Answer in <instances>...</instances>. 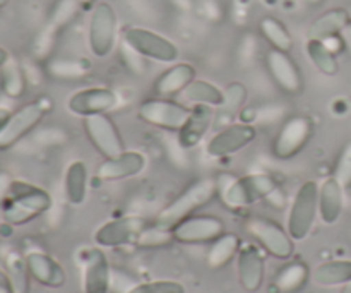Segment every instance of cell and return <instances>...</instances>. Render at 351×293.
<instances>
[{
    "mask_svg": "<svg viewBox=\"0 0 351 293\" xmlns=\"http://www.w3.org/2000/svg\"><path fill=\"white\" fill-rule=\"evenodd\" d=\"M51 208V198L47 191L23 180H14L9 196L2 206L5 223L21 226L31 223Z\"/></svg>",
    "mask_w": 351,
    "mask_h": 293,
    "instance_id": "1",
    "label": "cell"
},
{
    "mask_svg": "<svg viewBox=\"0 0 351 293\" xmlns=\"http://www.w3.org/2000/svg\"><path fill=\"white\" fill-rule=\"evenodd\" d=\"M278 191V184L267 174H249L218 184V194L230 209H243L267 199Z\"/></svg>",
    "mask_w": 351,
    "mask_h": 293,
    "instance_id": "2",
    "label": "cell"
},
{
    "mask_svg": "<svg viewBox=\"0 0 351 293\" xmlns=\"http://www.w3.org/2000/svg\"><path fill=\"white\" fill-rule=\"evenodd\" d=\"M216 192H218V182L213 180V178H201V180H195L194 184L189 185L184 192H182L178 198H175L163 211L158 215L156 225L161 228L171 230L177 223H180L182 220L189 218V216L194 215L199 208L206 206L208 202H211V199L215 198Z\"/></svg>",
    "mask_w": 351,
    "mask_h": 293,
    "instance_id": "3",
    "label": "cell"
},
{
    "mask_svg": "<svg viewBox=\"0 0 351 293\" xmlns=\"http://www.w3.org/2000/svg\"><path fill=\"white\" fill-rule=\"evenodd\" d=\"M319 216V185L307 180L298 187L290 211H288L287 230L295 242H302L311 235Z\"/></svg>",
    "mask_w": 351,
    "mask_h": 293,
    "instance_id": "4",
    "label": "cell"
},
{
    "mask_svg": "<svg viewBox=\"0 0 351 293\" xmlns=\"http://www.w3.org/2000/svg\"><path fill=\"white\" fill-rule=\"evenodd\" d=\"M123 45L147 60L161 64H175L180 55L178 47L163 34L143 26H127L122 31Z\"/></svg>",
    "mask_w": 351,
    "mask_h": 293,
    "instance_id": "5",
    "label": "cell"
},
{
    "mask_svg": "<svg viewBox=\"0 0 351 293\" xmlns=\"http://www.w3.org/2000/svg\"><path fill=\"white\" fill-rule=\"evenodd\" d=\"M51 103L48 98H38L26 103L10 113L9 120L0 132V151H7L16 146L29 132H33L41 120L50 112Z\"/></svg>",
    "mask_w": 351,
    "mask_h": 293,
    "instance_id": "6",
    "label": "cell"
},
{
    "mask_svg": "<svg viewBox=\"0 0 351 293\" xmlns=\"http://www.w3.org/2000/svg\"><path fill=\"white\" fill-rule=\"evenodd\" d=\"M117 31L119 19L112 3H95L88 24V45L96 58H105L112 54L117 45Z\"/></svg>",
    "mask_w": 351,
    "mask_h": 293,
    "instance_id": "7",
    "label": "cell"
},
{
    "mask_svg": "<svg viewBox=\"0 0 351 293\" xmlns=\"http://www.w3.org/2000/svg\"><path fill=\"white\" fill-rule=\"evenodd\" d=\"M245 230L269 256L288 261L295 254V240L280 223L263 216H254L245 223Z\"/></svg>",
    "mask_w": 351,
    "mask_h": 293,
    "instance_id": "8",
    "label": "cell"
},
{
    "mask_svg": "<svg viewBox=\"0 0 351 293\" xmlns=\"http://www.w3.org/2000/svg\"><path fill=\"white\" fill-rule=\"evenodd\" d=\"M191 108L171 98H147L137 108V117L147 126L178 132L187 120Z\"/></svg>",
    "mask_w": 351,
    "mask_h": 293,
    "instance_id": "9",
    "label": "cell"
},
{
    "mask_svg": "<svg viewBox=\"0 0 351 293\" xmlns=\"http://www.w3.org/2000/svg\"><path fill=\"white\" fill-rule=\"evenodd\" d=\"M312 134H314V122L311 120V117H290L274 136L271 151L278 160H290L307 146Z\"/></svg>",
    "mask_w": 351,
    "mask_h": 293,
    "instance_id": "10",
    "label": "cell"
},
{
    "mask_svg": "<svg viewBox=\"0 0 351 293\" xmlns=\"http://www.w3.org/2000/svg\"><path fill=\"white\" fill-rule=\"evenodd\" d=\"M84 129L86 134H88L89 143L105 160L119 156L120 153L125 151L122 134H120L119 127L115 126V122H113L108 113L86 117Z\"/></svg>",
    "mask_w": 351,
    "mask_h": 293,
    "instance_id": "11",
    "label": "cell"
},
{
    "mask_svg": "<svg viewBox=\"0 0 351 293\" xmlns=\"http://www.w3.org/2000/svg\"><path fill=\"white\" fill-rule=\"evenodd\" d=\"M223 233H225V222L211 215H192L171 228V237L175 242L187 244V246L211 244Z\"/></svg>",
    "mask_w": 351,
    "mask_h": 293,
    "instance_id": "12",
    "label": "cell"
},
{
    "mask_svg": "<svg viewBox=\"0 0 351 293\" xmlns=\"http://www.w3.org/2000/svg\"><path fill=\"white\" fill-rule=\"evenodd\" d=\"M257 129L249 122L230 124L216 132L206 144V153L211 158H228L245 150L256 141Z\"/></svg>",
    "mask_w": 351,
    "mask_h": 293,
    "instance_id": "13",
    "label": "cell"
},
{
    "mask_svg": "<svg viewBox=\"0 0 351 293\" xmlns=\"http://www.w3.org/2000/svg\"><path fill=\"white\" fill-rule=\"evenodd\" d=\"M82 288L84 293H110L112 266L101 247H91L81 253Z\"/></svg>",
    "mask_w": 351,
    "mask_h": 293,
    "instance_id": "14",
    "label": "cell"
},
{
    "mask_svg": "<svg viewBox=\"0 0 351 293\" xmlns=\"http://www.w3.org/2000/svg\"><path fill=\"white\" fill-rule=\"evenodd\" d=\"M147 226L146 220L141 216H122V218L110 220L103 223L95 233V242L98 247L105 249H115V247L127 246L130 242H136Z\"/></svg>",
    "mask_w": 351,
    "mask_h": 293,
    "instance_id": "15",
    "label": "cell"
},
{
    "mask_svg": "<svg viewBox=\"0 0 351 293\" xmlns=\"http://www.w3.org/2000/svg\"><path fill=\"white\" fill-rule=\"evenodd\" d=\"M119 103L115 91L110 88H84L75 91L67 99V108L72 115L75 117H93L99 115V113H108Z\"/></svg>",
    "mask_w": 351,
    "mask_h": 293,
    "instance_id": "16",
    "label": "cell"
},
{
    "mask_svg": "<svg viewBox=\"0 0 351 293\" xmlns=\"http://www.w3.org/2000/svg\"><path fill=\"white\" fill-rule=\"evenodd\" d=\"M266 67L273 81L281 91L288 95H298L304 88V78L297 62L290 57V51L271 48L266 54Z\"/></svg>",
    "mask_w": 351,
    "mask_h": 293,
    "instance_id": "17",
    "label": "cell"
},
{
    "mask_svg": "<svg viewBox=\"0 0 351 293\" xmlns=\"http://www.w3.org/2000/svg\"><path fill=\"white\" fill-rule=\"evenodd\" d=\"M237 270H239L240 285L245 292L256 293L261 290L264 283V274H266V263L259 247L252 244H245L240 247V253L237 256Z\"/></svg>",
    "mask_w": 351,
    "mask_h": 293,
    "instance_id": "18",
    "label": "cell"
},
{
    "mask_svg": "<svg viewBox=\"0 0 351 293\" xmlns=\"http://www.w3.org/2000/svg\"><path fill=\"white\" fill-rule=\"evenodd\" d=\"M146 156L141 151H123L119 156L105 160L98 167L96 177L103 182H117L136 177L146 168Z\"/></svg>",
    "mask_w": 351,
    "mask_h": 293,
    "instance_id": "19",
    "label": "cell"
},
{
    "mask_svg": "<svg viewBox=\"0 0 351 293\" xmlns=\"http://www.w3.org/2000/svg\"><path fill=\"white\" fill-rule=\"evenodd\" d=\"M27 271H29L31 280L43 285L48 288H60L67 281V274L62 264L47 253L41 250H31L26 254Z\"/></svg>",
    "mask_w": 351,
    "mask_h": 293,
    "instance_id": "20",
    "label": "cell"
},
{
    "mask_svg": "<svg viewBox=\"0 0 351 293\" xmlns=\"http://www.w3.org/2000/svg\"><path fill=\"white\" fill-rule=\"evenodd\" d=\"M215 120V108L206 105H194L191 106L187 120L178 130V144L184 150H194L195 146L202 143L206 134L209 132Z\"/></svg>",
    "mask_w": 351,
    "mask_h": 293,
    "instance_id": "21",
    "label": "cell"
},
{
    "mask_svg": "<svg viewBox=\"0 0 351 293\" xmlns=\"http://www.w3.org/2000/svg\"><path fill=\"white\" fill-rule=\"evenodd\" d=\"M345 209V187L335 177H328L319 185V218L326 225H335Z\"/></svg>",
    "mask_w": 351,
    "mask_h": 293,
    "instance_id": "22",
    "label": "cell"
},
{
    "mask_svg": "<svg viewBox=\"0 0 351 293\" xmlns=\"http://www.w3.org/2000/svg\"><path fill=\"white\" fill-rule=\"evenodd\" d=\"M195 67L187 62L171 64L154 82V93L161 98H173L180 96V93L195 79Z\"/></svg>",
    "mask_w": 351,
    "mask_h": 293,
    "instance_id": "23",
    "label": "cell"
},
{
    "mask_svg": "<svg viewBox=\"0 0 351 293\" xmlns=\"http://www.w3.org/2000/svg\"><path fill=\"white\" fill-rule=\"evenodd\" d=\"M350 14L348 10L343 7H335V9L326 10L324 14L317 17L314 23L308 26L307 31V40H329V38L339 36L345 33L346 24L350 23Z\"/></svg>",
    "mask_w": 351,
    "mask_h": 293,
    "instance_id": "24",
    "label": "cell"
},
{
    "mask_svg": "<svg viewBox=\"0 0 351 293\" xmlns=\"http://www.w3.org/2000/svg\"><path fill=\"white\" fill-rule=\"evenodd\" d=\"M88 167L82 160H74L69 163L64 175V194L69 204L81 206L88 194Z\"/></svg>",
    "mask_w": 351,
    "mask_h": 293,
    "instance_id": "25",
    "label": "cell"
},
{
    "mask_svg": "<svg viewBox=\"0 0 351 293\" xmlns=\"http://www.w3.org/2000/svg\"><path fill=\"white\" fill-rule=\"evenodd\" d=\"M182 102L189 103V105H206V106H223L225 102V95H223V89H219L218 86L213 84L211 81H206V79H194L184 91L180 93Z\"/></svg>",
    "mask_w": 351,
    "mask_h": 293,
    "instance_id": "26",
    "label": "cell"
},
{
    "mask_svg": "<svg viewBox=\"0 0 351 293\" xmlns=\"http://www.w3.org/2000/svg\"><path fill=\"white\" fill-rule=\"evenodd\" d=\"M312 280L319 287H343L351 281V261H326L315 268L314 273H312Z\"/></svg>",
    "mask_w": 351,
    "mask_h": 293,
    "instance_id": "27",
    "label": "cell"
},
{
    "mask_svg": "<svg viewBox=\"0 0 351 293\" xmlns=\"http://www.w3.org/2000/svg\"><path fill=\"white\" fill-rule=\"evenodd\" d=\"M240 247H242L240 237L237 235V233L225 232L221 237H218L215 242H211L206 261H208V264L213 270L225 268L230 261H233L239 256Z\"/></svg>",
    "mask_w": 351,
    "mask_h": 293,
    "instance_id": "28",
    "label": "cell"
},
{
    "mask_svg": "<svg viewBox=\"0 0 351 293\" xmlns=\"http://www.w3.org/2000/svg\"><path fill=\"white\" fill-rule=\"evenodd\" d=\"M26 86L27 82L23 67L19 65V62L10 57L0 69V89L7 98L19 99L26 93Z\"/></svg>",
    "mask_w": 351,
    "mask_h": 293,
    "instance_id": "29",
    "label": "cell"
},
{
    "mask_svg": "<svg viewBox=\"0 0 351 293\" xmlns=\"http://www.w3.org/2000/svg\"><path fill=\"white\" fill-rule=\"evenodd\" d=\"M305 51H307V57L311 58L312 64L315 65L321 74L332 78L339 72V62L338 55L321 40H307L305 45Z\"/></svg>",
    "mask_w": 351,
    "mask_h": 293,
    "instance_id": "30",
    "label": "cell"
},
{
    "mask_svg": "<svg viewBox=\"0 0 351 293\" xmlns=\"http://www.w3.org/2000/svg\"><path fill=\"white\" fill-rule=\"evenodd\" d=\"M259 31L264 40L271 45V48L281 51H290L293 48V36L288 27L280 19L273 16H266L261 19Z\"/></svg>",
    "mask_w": 351,
    "mask_h": 293,
    "instance_id": "31",
    "label": "cell"
},
{
    "mask_svg": "<svg viewBox=\"0 0 351 293\" xmlns=\"http://www.w3.org/2000/svg\"><path fill=\"white\" fill-rule=\"evenodd\" d=\"M311 278V270L305 263H288L281 268L276 277V288L281 293H293L304 288L307 280Z\"/></svg>",
    "mask_w": 351,
    "mask_h": 293,
    "instance_id": "32",
    "label": "cell"
},
{
    "mask_svg": "<svg viewBox=\"0 0 351 293\" xmlns=\"http://www.w3.org/2000/svg\"><path fill=\"white\" fill-rule=\"evenodd\" d=\"M5 273L9 277L12 293H29V271H27L26 257H21L17 253H10L5 257Z\"/></svg>",
    "mask_w": 351,
    "mask_h": 293,
    "instance_id": "33",
    "label": "cell"
},
{
    "mask_svg": "<svg viewBox=\"0 0 351 293\" xmlns=\"http://www.w3.org/2000/svg\"><path fill=\"white\" fill-rule=\"evenodd\" d=\"M89 62L81 58H53L47 64L48 74L57 79H79L89 74Z\"/></svg>",
    "mask_w": 351,
    "mask_h": 293,
    "instance_id": "34",
    "label": "cell"
},
{
    "mask_svg": "<svg viewBox=\"0 0 351 293\" xmlns=\"http://www.w3.org/2000/svg\"><path fill=\"white\" fill-rule=\"evenodd\" d=\"M79 9H82V7L77 0H57L50 12V21H48L50 31H57L67 26L74 19L75 14L79 12Z\"/></svg>",
    "mask_w": 351,
    "mask_h": 293,
    "instance_id": "35",
    "label": "cell"
},
{
    "mask_svg": "<svg viewBox=\"0 0 351 293\" xmlns=\"http://www.w3.org/2000/svg\"><path fill=\"white\" fill-rule=\"evenodd\" d=\"M173 237H171V230L161 228L154 223L153 226L147 225L146 228L141 232V235L137 237V240L134 244L143 249H154V247H163L167 246L168 242H171Z\"/></svg>",
    "mask_w": 351,
    "mask_h": 293,
    "instance_id": "36",
    "label": "cell"
},
{
    "mask_svg": "<svg viewBox=\"0 0 351 293\" xmlns=\"http://www.w3.org/2000/svg\"><path fill=\"white\" fill-rule=\"evenodd\" d=\"M129 293H185V287L175 280H154L136 283Z\"/></svg>",
    "mask_w": 351,
    "mask_h": 293,
    "instance_id": "37",
    "label": "cell"
},
{
    "mask_svg": "<svg viewBox=\"0 0 351 293\" xmlns=\"http://www.w3.org/2000/svg\"><path fill=\"white\" fill-rule=\"evenodd\" d=\"M332 177L345 187V191L346 189H351V141L346 143L343 146V150L339 151Z\"/></svg>",
    "mask_w": 351,
    "mask_h": 293,
    "instance_id": "38",
    "label": "cell"
},
{
    "mask_svg": "<svg viewBox=\"0 0 351 293\" xmlns=\"http://www.w3.org/2000/svg\"><path fill=\"white\" fill-rule=\"evenodd\" d=\"M223 95H225L223 106H226V108H237V106H240L245 102L247 89L245 86H242L240 82H232V84H228V88L223 91Z\"/></svg>",
    "mask_w": 351,
    "mask_h": 293,
    "instance_id": "39",
    "label": "cell"
},
{
    "mask_svg": "<svg viewBox=\"0 0 351 293\" xmlns=\"http://www.w3.org/2000/svg\"><path fill=\"white\" fill-rule=\"evenodd\" d=\"M12 182H14V178L10 177L9 172L0 170V208H2L3 202H5V199H7V196H9Z\"/></svg>",
    "mask_w": 351,
    "mask_h": 293,
    "instance_id": "40",
    "label": "cell"
},
{
    "mask_svg": "<svg viewBox=\"0 0 351 293\" xmlns=\"http://www.w3.org/2000/svg\"><path fill=\"white\" fill-rule=\"evenodd\" d=\"M10 113H12V112H10L9 108H3V106H0V132H2L3 126H5L7 120H9Z\"/></svg>",
    "mask_w": 351,
    "mask_h": 293,
    "instance_id": "41",
    "label": "cell"
},
{
    "mask_svg": "<svg viewBox=\"0 0 351 293\" xmlns=\"http://www.w3.org/2000/svg\"><path fill=\"white\" fill-rule=\"evenodd\" d=\"M0 293H12L9 278H0Z\"/></svg>",
    "mask_w": 351,
    "mask_h": 293,
    "instance_id": "42",
    "label": "cell"
},
{
    "mask_svg": "<svg viewBox=\"0 0 351 293\" xmlns=\"http://www.w3.org/2000/svg\"><path fill=\"white\" fill-rule=\"evenodd\" d=\"M9 58H10L9 51H7L3 47H0V69L3 67V64H5V62L9 60Z\"/></svg>",
    "mask_w": 351,
    "mask_h": 293,
    "instance_id": "43",
    "label": "cell"
},
{
    "mask_svg": "<svg viewBox=\"0 0 351 293\" xmlns=\"http://www.w3.org/2000/svg\"><path fill=\"white\" fill-rule=\"evenodd\" d=\"M77 2L81 3L82 9H88V7H95L96 0H77Z\"/></svg>",
    "mask_w": 351,
    "mask_h": 293,
    "instance_id": "44",
    "label": "cell"
},
{
    "mask_svg": "<svg viewBox=\"0 0 351 293\" xmlns=\"http://www.w3.org/2000/svg\"><path fill=\"white\" fill-rule=\"evenodd\" d=\"M339 293H351V281H348V283L343 285L341 290H339Z\"/></svg>",
    "mask_w": 351,
    "mask_h": 293,
    "instance_id": "45",
    "label": "cell"
},
{
    "mask_svg": "<svg viewBox=\"0 0 351 293\" xmlns=\"http://www.w3.org/2000/svg\"><path fill=\"white\" fill-rule=\"evenodd\" d=\"M345 34H346V38H348V41L351 43V19H350V23L346 24V27H345Z\"/></svg>",
    "mask_w": 351,
    "mask_h": 293,
    "instance_id": "46",
    "label": "cell"
},
{
    "mask_svg": "<svg viewBox=\"0 0 351 293\" xmlns=\"http://www.w3.org/2000/svg\"><path fill=\"white\" fill-rule=\"evenodd\" d=\"M7 2H9V0H0V9H2V7H5Z\"/></svg>",
    "mask_w": 351,
    "mask_h": 293,
    "instance_id": "47",
    "label": "cell"
},
{
    "mask_svg": "<svg viewBox=\"0 0 351 293\" xmlns=\"http://www.w3.org/2000/svg\"><path fill=\"white\" fill-rule=\"evenodd\" d=\"M314 2H315V0H314Z\"/></svg>",
    "mask_w": 351,
    "mask_h": 293,
    "instance_id": "48",
    "label": "cell"
}]
</instances>
